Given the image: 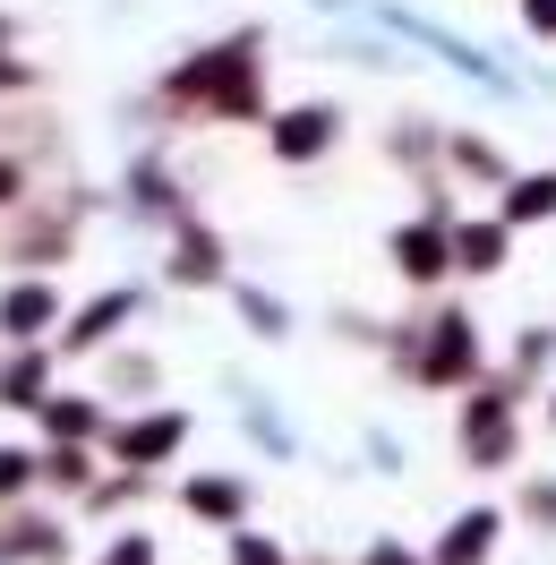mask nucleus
<instances>
[{
	"label": "nucleus",
	"mask_w": 556,
	"mask_h": 565,
	"mask_svg": "<svg viewBox=\"0 0 556 565\" xmlns=\"http://www.w3.org/2000/svg\"><path fill=\"white\" fill-rule=\"evenodd\" d=\"M61 531L52 523H0V565H61Z\"/></svg>",
	"instance_id": "0eeeda50"
},
{
	"label": "nucleus",
	"mask_w": 556,
	"mask_h": 565,
	"mask_svg": "<svg viewBox=\"0 0 556 565\" xmlns=\"http://www.w3.org/2000/svg\"><path fill=\"white\" fill-rule=\"evenodd\" d=\"M180 95H197L206 111H248L257 95V61H248V35L223 43V52H197V70L180 77Z\"/></svg>",
	"instance_id": "f257e3e1"
},
{
	"label": "nucleus",
	"mask_w": 556,
	"mask_h": 565,
	"mask_svg": "<svg viewBox=\"0 0 556 565\" xmlns=\"http://www.w3.org/2000/svg\"><path fill=\"white\" fill-rule=\"evenodd\" d=\"M35 480H52V489H86V446H70V437H61V446L35 462Z\"/></svg>",
	"instance_id": "ddd939ff"
},
{
	"label": "nucleus",
	"mask_w": 556,
	"mask_h": 565,
	"mask_svg": "<svg viewBox=\"0 0 556 565\" xmlns=\"http://www.w3.org/2000/svg\"><path fill=\"white\" fill-rule=\"evenodd\" d=\"M556 206V180H522V189H514V214H522V223H531V214H548Z\"/></svg>",
	"instance_id": "f3484780"
},
{
	"label": "nucleus",
	"mask_w": 556,
	"mask_h": 565,
	"mask_svg": "<svg viewBox=\"0 0 556 565\" xmlns=\"http://www.w3.org/2000/svg\"><path fill=\"white\" fill-rule=\"evenodd\" d=\"M266 138H275L282 163H317L325 146L343 138V120H334L325 104H291V111H275V129H266Z\"/></svg>",
	"instance_id": "f03ea898"
},
{
	"label": "nucleus",
	"mask_w": 556,
	"mask_h": 565,
	"mask_svg": "<svg viewBox=\"0 0 556 565\" xmlns=\"http://www.w3.org/2000/svg\"><path fill=\"white\" fill-rule=\"evenodd\" d=\"M462 334H471V326H462V318H446V326H437V352L419 360V377H453V369H462V352H471Z\"/></svg>",
	"instance_id": "4468645a"
},
{
	"label": "nucleus",
	"mask_w": 556,
	"mask_h": 565,
	"mask_svg": "<svg viewBox=\"0 0 556 565\" xmlns=\"http://www.w3.org/2000/svg\"><path fill=\"white\" fill-rule=\"evenodd\" d=\"M35 480V455H18V446H0V497H26Z\"/></svg>",
	"instance_id": "dca6fc26"
},
{
	"label": "nucleus",
	"mask_w": 556,
	"mask_h": 565,
	"mask_svg": "<svg viewBox=\"0 0 556 565\" xmlns=\"http://www.w3.org/2000/svg\"><path fill=\"white\" fill-rule=\"evenodd\" d=\"M394 266H403V275H411V282L446 275V241H437L428 223H419V232H394Z\"/></svg>",
	"instance_id": "1a4fd4ad"
},
{
	"label": "nucleus",
	"mask_w": 556,
	"mask_h": 565,
	"mask_svg": "<svg viewBox=\"0 0 556 565\" xmlns=\"http://www.w3.org/2000/svg\"><path fill=\"white\" fill-rule=\"evenodd\" d=\"M0 206H18V163H0Z\"/></svg>",
	"instance_id": "412c9836"
},
{
	"label": "nucleus",
	"mask_w": 556,
	"mask_h": 565,
	"mask_svg": "<svg viewBox=\"0 0 556 565\" xmlns=\"http://www.w3.org/2000/svg\"><path fill=\"white\" fill-rule=\"evenodd\" d=\"M35 412H43V428H52V437H70V446H86V437L104 428V420H95V403H86V394H43Z\"/></svg>",
	"instance_id": "6e6552de"
},
{
	"label": "nucleus",
	"mask_w": 556,
	"mask_h": 565,
	"mask_svg": "<svg viewBox=\"0 0 556 565\" xmlns=\"http://www.w3.org/2000/svg\"><path fill=\"white\" fill-rule=\"evenodd\" d=\"M531 26H556V0H531Z\"/></svg>",
	"instance_id": "4be33fe9"
},
{
	"label": "nucleus",
	"mask_w": 556,
	"mask_h": 565,
	"mask_svg": "<svg viewBox=\"0 0 556 565\" xmlns=\"http://www.w3.org/2000/svg\"><path fill=\"white\" fill-rule=\"evenodd\" d=\"M232 565H282V548L257 540V531H240V540H232Z\"/></svg>",
	"instance_id": "a211bd4d"
},
{
	"label": "nucleus",
	"mask_w": 556,
	"mask_h": 565,
	"mask_svg": "<svg viewBox=\"0 0 556 565\" xmlns=\"http://www.w3.org/2000/svg\"><path fill=\"white\" fill-rule=\"evenodd\" d=\"M240 309H248V326H257V334H282V309H275V300H266V291H248Z\"/></svg>",
	"instance_id": "6ab92c4d"
},
{
	"label": "nucleus",
	"mask_w": 556,
	"mask_h": 565,
	"mask_svg": "<svg viewBox=\"0 0 556 565\" xmlns=\"http://www.w3.org/2000/svg\"><path fill=\"white\" fill-rule=\"evenodd\" d=\"M43 394H52V360L35 343H18V360H0V403H18V412H35Z\"/></svg>",
	"instance_id": "423d86ee"
},
{
	"label": "nucleus",
	"mask_w": 556,
	"mask_h": 565,
	"mask_svg": "<svg viewBox=\"0 0 556 565\" xmlns=\"http://www.w3.org/2000/svg\"><path fill=\"white\" fill-rule=\"evenodd\" d=\"M61 318V291L52 282H18V291H0V343H43Z\"/></svg>",
	"instance_id": "7ed1b4c3"
},
{
	"label": "nucleus",
	"mask_w": 556,
	"mask_h": 565,
	"mask_svg": "<svg viewBox=\"0 0 556 565\" xmlns=\"http://www.w3.org/2000/svg\"><path fill=\"white\" fill-rule=\"evenodd\" d=\"M129 318H138V291H104V300H95L86 318H70L61 352H104V343H111V334H120Z\"/></svg>",
	"instance_id": "39448f33"
},
{
	"label": "nucleus",
	"mask_w": 556,
	"mask_h": 565,
	"mask_svg": "<svg viewBox=\"0 0 556 565\" xmlns=\"http://www.w3.org/2000/svg\"><path fill=\"white\" fill-rule=\"evenodd\" d=\"M104 565H154V540H146V531H129V540H120Z\"/></svg>",
	"instance_id": "aec40b11"
},
{
	"label": "nucleus",
	"mask_w": 556,
	"mask_h": 565,
	"mask_svg": "<svg viewBox=\"0 0 556 565\" xmlns=\"http://www.w3.org/2000/svg\"><path fill=\"white\" fill-rule=\"evenodd\" d=\"M172 275H180V282H214V275H223V241H214V232H180Z\"/></svg>",
	"instance_id": "9b49d317"
},
{
	"label": "nucleus",
	"mask_w": 556,
	"mask_h": 565,
	"mask_svg": "<svg viewBox=\"0 0 556 565\" xmlns=\"http://www.w3.org/2000/svg\"><path fill=\"white\" fill-rule=\"evenodd\" d=\"M453 257H462L471 275H496V257H505V232H480V223H471V232L453 241Z\"/></svg>",
	"instance_id": "2eb2a0df"
},
{
	"label": "nucleus",
	"mask_w": 556,
	"mask_h": 565,
	"mask_svg": "<svg viewBox=\"0 0 556 565\" xmlns=\"http://www.w3.org/2000/svg\"><path fill=\"white\" fill-rule=\"evenodd\" d=\"M189 514H214V523H240V505H248V489L240 480H189Z\"/></svg>",
	"instance_id": "9d476101"
},
{
	"label": "nucleus",
	"mask_w": 556,
	"mask_h": 565,
	"mask_svg": "<svg viewBox=\"0 0 556 565\" xmlns=\"http://www.w3.org/2000/svg\"><path fill=\"white\" fill-rule=\"evenodd\" d=\"M488 540H496V514H462V523L446 531V565H471V557H488Z\"/></svg>",
	"instance_id": "f8f14e48"
},
{
	"label": "nucleus",
	"mask_w": 556,
	"mask_h": 565,
	"mask_svg": "<svg viewBox=\"0 0 556 565\" xmlns=\"http://www.w3.org/2000/svg\"><path fill=\"white\" fill-rule=\"evenodd\" d=\"M180 437H189V420H180V412H154V420H129V428H120V437H111V455L129 462V471H146V462L180 455Z\"/></svg>",
	"instance_id": "20e7f679"
}]
</instances>
